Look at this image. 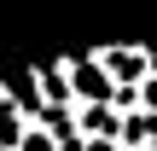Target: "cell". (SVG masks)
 I'll use <instances>...</instances> for the list:
<instances>
[{
	"mask_svg": "<svg viewBox=\"0 0 157 151\" xmlns=\"http://www.w3.org/2000/svg\"><path fill=\"white\" fill-rule=\"evenodd\" d=\"M17 151H58V145H52V134L29 128V134H17Z\"/></svg>",
	"mask_w": 157,
	"mask_h": 151,
	"instance_id": "obj_1",
	"label": "cell"
},
{
	"mask_svg": "<svg viewBox=\"0 0 157 151\" xmlns=\"http://www.w3.org/2000/svg\"><path fill=\"white\" fill-rule=\"evenodd\" d=\"M93 151H111V145H93Z\"/></svg>",
	"mask_w": 157,
	"mask_h": 151,
	"instance_id": "obj_2",
	"label": "cell"
}]
</instances>
